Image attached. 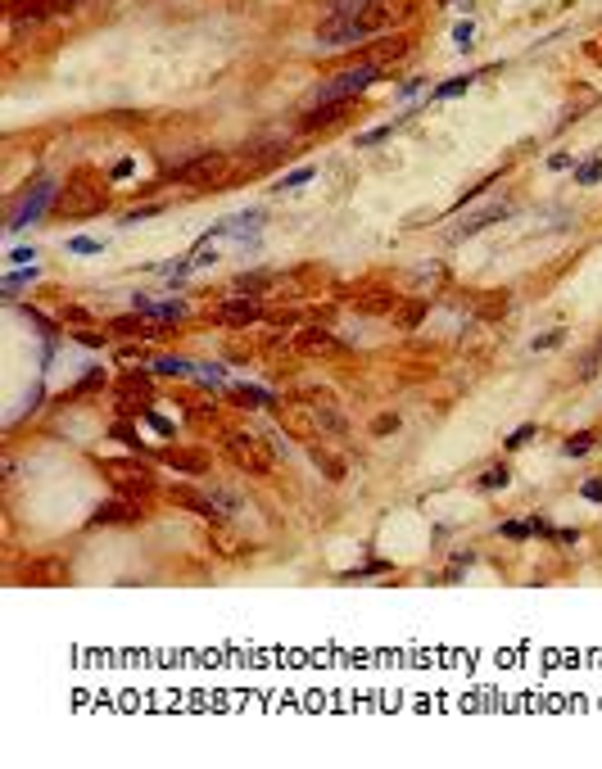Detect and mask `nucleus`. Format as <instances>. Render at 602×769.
I'll return each instance as SVG.
<instances>
[{
  "label": "nucleus",
  "mask_w": 602,
  "mask_h": 769,
  "mask_svg": "<svg viewBox=\"0 0 602 769\" xmlns=\"http://www.w3.org/2000/svg\"><path fill=\"white\" fill-rule=\"evenodd\" d=\"M313 172H317L313 163H303V168H294V172H286V177H281V181H276V190H281V195H286V190H299V185H308V181H313Z\"/></svg>",
  "instance_id": "obj_27"
},
{
  "label": "nucleus",
  "mask_w": 602,
  "mask_h": 769,
  "mask_svg": "<svg viewBox=\"0 0 602 769\" xmlns=\"http://www.w3.org/2000/svg\"><path fill=\"white\" fill-rule=\"evenodd\" d=\"M231 403H240V407H263V403H272L258 384H231Z\"/></svg>",
  "instance_id": "obj_24"
},
{
  "label": "nucleus",
  "mask_w": 602,
  "mask_h": 769,
  "mask_svg": "<svg viewBox=\"0 0 602 769\" xmlns=\"http://www.w3.org/2000/svg\"><path fill=\"white\" fill-rule=\"evenodd\" d=\"M227 168H231V158H227V154L204 150V154L186 158V163L168 168V172H163V181H186V185H231Z\"/></svg>",
  "instance_id": "obj_4"
},
{
  "label": "nucleus",
  "mask_w": 602,
  "mask_h": 769,
  "mask_svg": "<svg viewBox=\"0 0 602 769\" xmlns=\"http://www.w3.org/2000/svg\"><path fill=\"white\" fill-rule=\"evenodd\" d=\"M421 317H426V303H403V308H399V317H394V326L412 330V326H421Z\"/></svg>",
  "instance_id": "obj_29"
},
{
  "label": "nucleus",
  "mask_w": 602,
  "mask_h": 769,
  "mask_svg": "<svg viewBox=\"0 0 602 769\" xmlns=\"http://www.w3.org/2000/svg\"><path fill=\"white\" fill-rule=\"evenodd\" d=\"M385 77H394L385 64H376V59H362V64H353V68H340L330 82H322L317 91L308 95V104L303 109H317V104H335V100H353L358 91H367V86H376V82H385Z\"/></svg>",
  "instance_id": "obj_1"
},
{
  "label": "nucleus",
  "mask_w": 602,
  "mask_h": 769,
  "mask_svg": "<svg viewBox=\"0 0 602 769\" xmlns=\"http://www.w3.org/2000/svg\"><path fill=\"white\" fill-rule=\"evenodd\" d=\"M36 263V249L32 244H18V249H9V267H32Z\"/></svg>",
  "instance_id": "obj_36"
},
{
  "label": "nucleus",
  "mask_w": 602,
  "mask_h": 769,
  "mask_svg": "<svg viewBox=\"0 0 602 769\" xmlns=\"http://www.w3.org/2000/svg\"><path fill=\"white\" fill-rule=\"evenodd\" d=\"M208 539L217 543V552H222V556H236V552H240V539L227 529V516H213V525H208Z\"/></svg>",
  "instance_id": "obj_18"
},
{
  "label": "nucleus",
  "mask_w": 602,
  "mask_h": 769,
  "mask_svg": "<svg viewBox=\"0 0 602 769\" xmlns=\"http://www.w3.org/2000/svg\"><path fill=\"white\" fill-rule=\"evenodd\" d=\"M150 317H158V321H181V317H186V303H154Z\"/></svg>",
  "instance_id": "obj_33"
},
{
  "label": "nucleus",
  "mask_w": 602,
  "mask_h": 769,
  "mask_svg": "<svg viewBox=\"0 0 602 769\" xmlns=\"http://www.w3.org/2000/svg\"><path fill=\"white\" fill-rule=\"evenodd\" d=\"M227 453L249 475H272V466H276V448L263 435H249V430H227Z\"/></svg>",
  "instance_id": "obj_3"
},
{
  "label": "nucleus",
  "mask_w": 602,
  "mask_h": 769,
  "mask_svg": "<svg viewBox=\"0 0 602 769\" xmlns=\"http://www.w3.org/2000/svg\"><path fill=\"white\" fill-rule=\"evenodd\" d=\"M389 131H394V122H385V127H372V131H362V136H358V145H362V150H372V145H376V141H385Z\"/></svg>",
  "instance_id": "obj_39"
},
{
  "label": "nucleus",
  "mask_w": 602,
  "mask_h": 769,
  "mask_svg": "<svg viewBox=\"0 0 602 769\" xmlns=\"http://www.w3.org/2000/svg\"><path fill=\"white\" fill-rule=\"evenodd\" d=\"M163 462H168V466H177V470H186V475H200V470L208 466V462H204V453H172V448L163 453Z\"/></svg>",
  "instance_id": "obj_22"
},
{
  "label": "nucleus",
  "mask_w": 602,
  "mask_h": 769,
  "mask_svg": "<svg viewBox=\"0 0 602 769\" xmlns=\"http://www.w3.org/2000/svg\"><path fill=\"white\" fill-rule=\"evenodd\" d=\"M421 86H426L421 77H412V82H403V86H399V95H412V91H421Z\"/></svg>",
  "instance_id": "obj_47"
},
{
  "label": "nucleus",
  "mask_w": 602,
  "mask_h": 769,
  "mask_svg": "<svg viewBox=\"0 0 602 769\" xmlns=\"http://www.w3.org/2000/svg\"><path fill=\"white\" fill-rule=\"evenodd\" d=\"M475 485H480L485 493H494V489H507V485H512V470H507V466H502V462H498V466H489V470H485V475H480V480H475Z\"/></svg>",
  "instance_id": "obj_25"
},
{
  "label": "nucleus",
  "mask_w": 602,
  "mask_h": 769,
  "mask_svg": "<svg viewBox=\"0 0 602 769\" xmlns=\"http://www.w3.org/2000/svg\"><path fill=\"white\" fill-rule=\"evenodd\" d=\"M313 412H317V426H322V435H344L349 430V421H344V412L335 407V399L330 394H308Z\"/></svg>",
  "instance_id": "obj_12"
},
{
  "label": "nucleus",
  "mask_w": 602,
  "mask_h": 769,
  "mask_svg": "<svg viewBox=\"0 0 602 769\" xmlns=\"http://www.w3.org/2000/svg\"><path fill=\"white\" fill-rule=\"evenodd\" d=\"M104 475H109V485L118 493H127V498H145V493L154 489V470L145 462H104Z\"/></svg>",
  "instance_id": "obj_6"
},
{
  "label": "nucleus",
  "mask_w": 602,
  "mask_h": 769,
  "mask_svg": "<svg viewBox=\"0 0 602 769\" xmlns=\"http://www.w3.org/2000/svg\"><path fill=\"white\" fill-rule=\"evenodd\" d=\"M557 543H580V529H557Z\"/></svg>",
  "instance_id": "obj_48"
},
{
  "label": "nucleus",
  "mask_w": 602,
  "mask_h": 769,
  "mask_svg": "<svg viewBox=\"0 0 602 769\" xmlns=\"http://www.w3.org/2000/svg\"><path fill=\"white\" fill-rule=\"evenodd\" d=\"M104 244L100 240H91V235H72L68 240V254H77V258H91V254H100Z\"/></svg>",
  "instance_id": "obj_30"
},
{
  "label": "nucleus",
  "mask_w": 602,
  "mask_h": 769,
  "mask_svg": "<svg viewBox=\"0 0 602 769\" xmlns=\"http://www.w3.org/2000/svg\"><path fill=\"white\" fill-rule=\"evenodd\" d=\"M358 313H367V317L394 313V290H372V294H358Z\"/></svg>",
  "instance_id": "obj_17"
},
{
  "label": "nucleus",
  "mask_w": 602,
  "mask_h": 769,
  "mask_svg": "<svg viewBox=\"0 0 602 769\" xmlns=\"http://www.w3.org/2000/svg\"><path fill=\"white\" fill-rule=\"evenodd\" d=\"M498 534H502V539H530L534 529H530V520H502Z\"/></svg>",
  "instance_id": "obj_32"
},
{
  "label": "nucleus",
  "mask_w": 602,
  "mask_h": 769,
  "mask_svg": "<svg viewBox=\"0 0 602 769\" xmlns=\"http://www.w3.org/2000/svg\"><path fill=\"white\" fill-rule=\"evenodd\" d=\"M104 204H109V185L95 181L91 172H77V177L55 195V217H95Z\"/></svg>",
  "instance_id": "obj_2"
},
{
  "label": "nucleus",
  "mask_w": 602,
  "mask_h": 769,
  "mask_svg": "<svg viewBox=\"0 0 602 769\" xmlns=\"http://www.w3.org/2000/svg\"><path fill=\"white\" fill-rule=\"evenodd\" d=\"M534 439V426H521L516 435H507V448H521V443H530Z\"/></svg>",
  "instance_id": "obj_43"
},
{
  "label": "nucleus",
  "mask_w": 602,
  "mask_h": 769,
  "mask_svg": "<svg viewBox=\"0 0 602 769\" xmlns=\"http://www.w3.org/2000/svg\"><path fill=\"white\" fill-rule=\"evenodd\" d=\"M154 213H158V204H145V208H127V213H122V227H136V222L154 217Z\"/></svg>",
  "instance_id": "obj_38"
},
{
  "label": "nucleus",
  "mask_w": 602,
  "mask_h": 769,
  "mask_svg": "<svg viewBox=\"0 0 602 769\" xmlns=\"http://www.w3.org/2000/svg\"><path fill=\"white\" fill-rule=\"evenodd\" d=\"M23 575H28L23 584H68V579H72V566L64 561V556H41V561H32Z\"/></svg>",
  "instance_id": "obj_11"
},
{
  "label": "nucleus",
  "mask_w": 602,
  "mask_h": 769,
  "mask_svg": "<svg viewBox=\"0 0 602 769\" xmlns=\"http://www.w3.org/2000/svg\"><path fill=\"white\" fill-rule=\"evenodd\" d=\"M313 462H317V470H322V475L330 480V485H340L344 480V462L335 453H326V448H313Z\"/></svg>",
  "instance_id": "obj_21"
},
{
  "label": "nucleus",
  "mask_w": 602,
  "mask_h": 769,
  "mask_svg": "<svg viewBox=\"0 0 602 769\" xmlns=\"http://www.w3.org/2000/svg\"><path fill=\"white\" fill-rule=\"evenodd\" d=\"M471 82H475V72H462V77H453V82H439L430 95H435V100H453V95H462Z\"/></svg>",
  "instance_id": "obj_26"
},
{
  "label": "nucleus",
  "mask_w": 602,
  "mask_h": 769,
  "mask_svg": "<svg viewBox=\"0 0 602 769\" xmlns=\"http://www.w3.org/2000/svg\"><path fill=\"white\" fill-rule=\"evenodd\" d=\"M507 213H512V208H507V204H489V208H480V213H471V217H466V222H462V227H458V231H453V240H466V235H475V231H485V227H494V222H498V217H507Z\"/></svg>",
  "instance_id": "obj_14"
},
{
  "label": "nucleus",
  "mask_w": 602,
  "mask_h": 769,
  "mask_svg": "<svg viewBox=\"0 0 602 769\" xmlns=\"http://www.w3.org/2000/svg\"><path fill=\"white\" fill-rule=\"evenodd\" d=\"M575 181H580V185H598V181H602V154L584 158V163L575 168Z\"/></svg>",
  "instance_id": "obj_28"
},
{
  "label": "nucleus",
  "mask_w": 602,
  "mask_h": 769,
  "mask_svg": "<svg viewBox=\"0 0 602 769\" xmlns=\"http://www.w3.org/2000/svg\"><path fill=\"white\" fill-rule=\"evenodd\" d=\"M294 349L313 353V357H335V353H344V344L335 340V335H326L322 326H303L299 335H294Z\"/></svg>",
  "instance_id": "obj_10"
},
{
  "label": "nucleus",
  "mask_w": 602,
  "mask_h": 769,
  "mask_svg": "<svg viewBox=\"0 0 602 769\" xmlns=\"http://www.w3.org/2000/svg\"><path fill=\"white\" fill-rule=\"evenodd\" d=\"M204 493H208V502H213V512H217V516H236L240 507H244V502H240L231 489H217V485H208Z\"/></svg>",
  "instance_id": "obj_20"
},
{
  "label": "nucleus",
  "mask_w": 602,
  "mask_h": 769,
  "mask_svg": "<svg viewBox=\"0 0 602 769\" xmlns=\"http://www.w3.org/2000/svg\"><path fill=\"white\" fill-rule=\"evenodd\" d=\"M131 168H136V163H131V158H122V163H114V168H109V177H114V181H122V177H131Z\"/></svg>",
  "instance_id": "obj_45"
},
{
  "label": "nucleus",
  "mask_w": 602,
  "mask_h": 769,
  "mask_svg": "<svg viewBox=\"0 0 602 769\" xmlns=\"http://www.w3.org/2000/svg\"><path fill=\"white\" fill-rule=\"evenodd\" d=\"M195 376H200V380H222L227 371L217 367V362H213V367H208V362H195Z\"/></svg>",
  "instance_id": "obj_41"
},
{
  "label": "nucleus",
  "mask_w": 602,
  "mask_h": 769,
  "mask_svg": "<svg viewBox=\"0 0 602 769\" xmlns=\"http://www.w3.org/2000/svg\"><path fill=\"white\" fill-rule=\"evenodd\" d=\"M453 41H458V50H471V41H475V28H471V18H462L458 28H453Z\"/></svg>",
  "instance_id": "obj_35"
},
{
  "label": "nucleus",
  "mask_w": 602,
  "mask_h": 769,
  "mask_svg": "<svg viewBox=\"0 0 602 769\" xmlns=\"http://www.w3.org/2000/svg\"><path fill=\"white\" fill-rule=\"evenodd\" d=\"M548 168H552V172H561V168H571V154H552V158H548Z\"/></svg>",
  "instance_id": "obj_46"
},
{
  "label": "nucleus",
  "mask_w": 602,
  "mask_h": 769,
  "mask_svg": "<svg viewBox=\"0 0 602 769\" xmlns=\"http://www.w3.org/2000/svg\"><path fill=\"white\" fill-rule=\"evenodd\" d=\"M593 443H598V439L584 430V435H575V439H566V443H561V453H566V457H584L588 448H593Z\"/></svg>",
  "instance_id": "obj_31"
},
{
  "label": "nucleus",
  "mask_w": 602,
  "mask_h": 769,
  "mask_svg": "<svg viewBox=\"0 0 602 769\" xmlns=\"http://www.w3.org/2000/svg\"><path fill=\"white\" fill-rule=\"evenodd\" d=\"M217 321H227V326H254L258 317H263V308H258L249 294H240V299H231V303H217V313H213Z\"/></svg>",
  "instance_id": "obj_13"
},
{
  "label": "nucleus",
  "mask_w": 602,
  "mask_h": 769,
  "mask_svg": "<svg viewBox=\"0 0 602 769\" xmlns=\"http://www.w3.org/2000/svg\"><path fill=\"white\" fill-rule=\"evenodd\" d=\"M55 195H59V190H55V181H50V177L32 181L28 190H23V200L14 204V213H9V222H5V227H9V235H14V231H23V227H32V222H41L45 213H50Z\"/></svg>",
  "instance_id": "obj_5"
},
{
  "label": "nucleus",
  "mask_w": 602,
  "mask_h": 769,
  "mask_svg": "<svg viewBox=\"0 0 602 769\" xmlns=\"http://www.w3.org/2000/svg\"><path fill=\"white\" fill-rule=\"evenodd\" d=\"M136 520H145V498H127V493L91 512V525H136Z\"/></svg>",
  "instance_id": "obj_8"
},
{
  "label": "nucleus",
  "mask_w": 602,
  "mask_h": 769,
  "mask_svg": "<svg viewBox=\"0 0 602 769\" xmlns=\"http://www.w3.org/2000/svg\"><path fill=\"white\" fill-rule=\"evenodd\" d=\"M507 303H512L507 294H494V299H485V303H480V317H498V313H507Z\"/></svg>",
  "instance_id": "obj_40"
},
{
  "label": "nucleus",
  "mask_w": 602,
  "mask_h": 769,
  "mask_svg": "<svg viewBox=\"0 0 602 769\" xmlns=\"http://www.w3.org/2000/svg\"><path fill=\"white\" fill-rule=\"evenodd\" d=\"M263 281H267V276H258V271H254V276H236V281H231V294H249V299H254Z\"/></svg>",
  "instance_id": "obj_34"
},
{
  "label": "nucleus",
  "mask_w": 602,
  "mask_h": 769,
  "mask_svg": "<svg viewBox=\"0 0 602 769\" xmlns=\"http://www.w3.org/2000/svg\"><path fill=\"white\" fill-rule=\"evenodd\" d=\"M394 430H399V416H394V412H385V416H376V421H372V435H380V439H385V435H394Z\"/></svg>",
  "instance_id": "obj_37"
},
{
  "label": "nucleus",
  "mask_w": 602,
  "mask_h": 769,
  "mask_svg": "<svg viewBox=\"0 0 602 769\" xmlns=\"http://www.w3.org/2000/svg\"><path fill=\"white\" fill-rule=\"evenodd\" d=\"M36 276H41L36 263H32V267H9V271H5V299H18L28 285H36Z\"/></svg>",
  "instance_id": "obj_16"
},
{
  "label": "nucleus",
  "mask_w": 602,
  "mask_h": 769,
  "mask_svg": "<svg viewBox=\"0 0 602 769\" xmlns=\"http://www.w3.org/2000/svg\"><path fill=\"white\" fill-rule=\"evenodd\" d=\"M154 371L158 376H195V362H186L177 353H163V357H154Z\"/></svg>",
  "instance_id": "obj_23"
},
{
  "label": "nucleus",
  "mask_w": 602,
  "mask_h": 769,
  "mask_svg": "<svg viewBox=\"0 0 602 769\" xmlns=\"http://www.w3.org/2000/svg\"><path fill=\"white\" fill-rule=\"evenodd\" d=\"M276 416H281V426H286L290 435H299V439L322 435V426H317V412H313L308 399H286V403H276Z\"/></svg>",
  "instance_id": "obj_7"
},
{
  "label": "nucleus",
  "mask_w": 602,
  "mask_h": 769,
  "mask_svg": "<svg viewBox=\"0 0 602 769\" xmlns=\"http://www.w3.org/2000/svg\"><path fill=\"white\" fill-rule=\"evenodd\" d=\"M349 114V100H335V104H322V109H303V131H317V127H335V122Z\"/></svg>",
  "instance_id": "obj_15"
},
{
  "label": "nucleus",
  "mask_w": 602,
  "mask_h": 769,
  "mask_svg": "<svg viewBox=\"0 0 602 769\" xmlns=\"http://www.w3.org/2000/svg\"><path fill=\"white\" fill-rule=\"evenodd\" d=\"M566 340V330H552V335H539L534 340V349H557V344Z\"/></svg>",
  "instance_id": "obj_44"
},
{
  "label": "nucleus",
  "mask_w": 602,
  "mask_h": 769,
  "mask_svg": "<svg viewBox=\"0 0 602 769\" xmlns=\"http://www.w3.org/2000/svg\"><path fill=\"white\" fill-rule=\"evenodd\" d=\"M580 498H588V502H602V480H584V485H580Z\"/></svg>",
  "instance_id": "obj_42"
},
{
  "label": "nucleus",
  "mask_w": 602,
  "mask_h": 769,
  "mask_svg": "<svg viewBox=\"0 0 602 769\" xmlns=\"http://www.w3.org/2000/svg\"><path fill=\"white\" fill-rule=\"evenodd\" d=\"M82 0H23V5L9 9L14 23H36V18H50V14H72Z\"/></svg>",
  "instance_id": "obj_9"
},
{
  "label": "nucleus",
  "mask_w": 602,
  "mask_h": 769,
  "mask_svg": "<svg viewBox=\"0 0 602 769\" xmlns=\"http://www.w3.org/2000/svg\"><path fill=\"white\" fill-rule=\"evenodd\" d=\"M376 0H330L326 5V18H362Z\"/></svg>",
  "instance_id": "obj_19"
}]
</instances>
